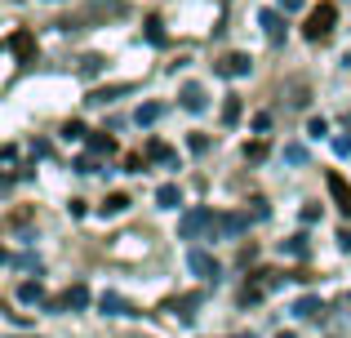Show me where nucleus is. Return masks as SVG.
Segmentation results:
<instances>
[{
  "label": "nucleus",
  "instance_id": "obj_2",
  "mask_svg": "<svg viewBox=\"0 0 351 338\" xmlns=\"http://www.w3.org/2000/svg\"><path fill=\"white\" fill-rule=\"evenodd\" d=\"M334 23H338V5L334 0H320V5L307 14V23H302V36H307L311 45H320V40L334 36Z\"/></svg>",
  "mask_w": 351,
  "mask_h": 338
},
{
  "label": "nucleus",
  "instance_id": "obj_9",
  "mask_svg": "<svg viewBox=\"0 0 351 338\" xmlns=\"http://www.w3.org/2000/svg\"><path fill=\"white\" fill-rule=\"evenodd\" d=\"M178 103H182V112H205L209 98H205V89H200V85H182L178 89Z\"/></svg>",
  "mask_w": 351,
  "mask_h": 338
},
{
  "label": "nucleus",
  "instance_id": "obj_32",
  "mask_svg": "<svg viewBox=\"0 0 351 338\" xmlns=\"http://www.w3.org/2000/svg\"><path fill=\"white\" fill-rule=\"evenodd\" d=\"M285 160H289V165H302V160H307V152L293 143V147H285Z\"/></svg>",
  "mask_w": 351,
  "mask_h": 338
},
{
  "label": "nucleus",
  "instance_id": "obj_13",
  "mask_svg": "<svg viewBox=\"0 0 351 338\" xmlns=\"http://www.w3.org/2000/svg\"><path fill=\"white\" fill-rule=\"evenodd\" d=\"M98 307H103V316H134V307H129L120 294H103V298H98Z\"/></svg>",
  "mask_w": 351,
  "mask_h": 338
},
{
  "label": "nucleus",
  "instance_id": "obj_36",
  "mask_svg": "<svg viewBox=\"0 0 351 338\" xmlns=\"http://www.w3.org/2000/svg\"><path fill=\"white\" fill-rule=\"evenodd\" d=\"M280 9H285V14H293V9H302V0H280Z\"/></svg>",
  "mask_w": 351,
  "mask_h": 338
},
{
  "label": "nucleus",
  "instance_id": "obj_8",
  "mask_svg": "<svg viewBox=\"0 0 351 338\" xmlns=\"http://www.w3.org/2000/svg\"><path fill=\"white\" fill-rule=\"evenodd\" d=\"M214 71H218V76H227V80H240V76L254 71V58H249V53H227L223 62H214Z\"/></svg>",
  "mask_w": 351,
  "mask_h": 338
},
{
  "label": "nucleus",
  "instance_id": "obj_31",
  "mask_svg": "<svg viewBox=\"0 0 351 338\" xmlns=\"http://www.w3.org/2000/svg\"><path fill=\"white\" fill-rule=\"evenodd\" d=\"M125 169H129V173H143V169H147V156H138V152H129V156H125Z\"/></svg>",
  "mask_w": 351,
  "mask_h": 338
},
{
  "label": "nucleus",
  "instance_id": "obj_1",
  "mask_svg": "<svg viewBox=\"0 0 351 338\" xmlns=\"http://www.w3.org/2000/svg\"><path fill=\"white\" fill-rule=\"evenodd\" d=\"M125 14V0H85L76 14L62 18V32H80V27H94V23H107V18H120Z\"/></svg>",
  "mask_w": 351,
  "mask_h": 338
},
{
  "label": "nucleus",
  "instance_id": "obj_16",
  "mask_svg": "<svg viewBox=\"0 0 351 338\" xmlns=\"http://www.w3.org/2000/svg\"><path fill=\"white\" fill-rule=\"evenodd\" d=\"M245 227H249V214H223L218 218V232L223 236H240Z\"/></svg>",
  "mask_w": 351,
  "mask_h": 338
},
{
  "label": "nucleus",
  "instance_id": "obj_6",
  "mask_svg": "<svg viewBox=\"0 0 351 338\" xmlns=\"http://www.w3.org/2000/svg\"><path fill=\"white\" fill-rule=\"evenodd\" d=\"M325 187H329V196H334L338 214H347V218H351V182H347L338 169H329V173H325Z\"/></svg>",
  "mask_w": 351,
  "mask_h": 338
},
{
  "label": "nucleus",
  "instance_id": "obj_37",
  "mask_svg": "<svg viewBox=\"0 0 351 338\" xmlns=\"http://www.w3.org/2000/svg\"><path fill=\"white\" fill-rule=\"evenodd\" d=\"M338 245H343V250L351 254V232H338Z\"/></svg>",
  "mask_w": 351,
  "mask_h": 338
},
{
  "label": "nucleus",
  "instance_id": "obj_23",
  "mask_svg": "<svg viewBox=\"0 0 351 338\" xmlns=\"http://www.w3.org/2000/svg\"><path fill=\"white\" fill-rule=\"evenodd\" d=\"M240 112H245V103H240V98L232 94V98H227V103H223V125H227V130H232V125L240 121Z\"/></svg>",
  "mask_w": 351,
  "mask_h": 338
},
{
  "label": "nucleus",
  "instance_id": "obj_24",
  "mask_svg": "<svg viewBox=\"0 0 351 338\" xmlns=\"http://www.w3.org/2000/svg\"><path fill=\"white\" fill-rule=\"evenodd\" d=\"M280 254H289V258H307V236H289V241L280 245Z\"/></svg>",
  "mask_w": 351,
  "mask_h": 338
},
{
  "label": "nucleus",
  "instance_id": "obj_26",
  "mask_svg": "<svg viewBox=\"0 0 351 338\" xmlns=\"http://www.w3.org/2000/svg\"><path fill=\"white\" fill-rule=\"evenodd\" d=\"M245 160H267V138H254V143H245Z\"/></svg>",
  "mask_w": 351,
  "mask_h": 338
},
{
  "label": "nucleus",
  "instance_id": "obj_18",
  "mask_svg": "<svg viewBox=\"0 0 351 338\" xmlns=\"http://www.w3.org/2000/svg\"><path fill=\"white\" fill-rule=\"evenodd\" d=\"M143 156H147V160H160V165H169V160H173V147H169V143H160V138H152Z\"/></svg>",
  "mask_w": 351,
  "mask_h": 338
},
{
  "label": "nucleus",
  "instance_id": "obj_25",
  "mask_svg": "<svg viewBox=\"0 0 351 338\" xmlns=\"http://www.w3.org/2000/svg\"><path fill=\"white\" fill-rule=\"evenodd\" d=\"M103 53H85V58H80V76H98V71H103Z\"/></svg>",
  "mask_w": 351,
  "mask_h": 338
},
{
  "label": "nucleus",
  "instance_id": "obj_27",
  "mask_svg": "<svg viewBox=\"0 0 351 338\" xmlns=\"http://www.w3.org/2000/svg\"><path fill=\"white\" fill-rule=\"evenodd\" d=\"M62 138H67V143H80V138H89V130L80 121H67V125H62Z\"/></svg>",
  "mask_w": 351,
  "mask_h": 338
},
{
  "label": "nucleus",
  "instance_id": "obj_12",
  "mask_svg": "<svg viewBox=\"0 0 351 338\" xmlns=\"http://www.w3.org/2000/svg\"><path fill=\"white\" fill-rule=\"evenodd\" d=\"M129 89H134V85H107V89H94V94H89L85 103H89V107H107V103H112V98L129 94Z\"/></svg>",
  "mask_w": 351,
  "mask_h": 338
},
{
  "label": "nucleus",
  "instance_id": "obj_10",
  "mask_svg": "<svg viewBox=\"0 0 351 338\" xmlns=\"http://www.w3.org/2000/svg\"><path fill=\"white\" fill-rule=\"evenodd\" d=\"M191 307H200V294H182V298H169V303H165V312H173L178 316V321H191Z\"/></svg>",
  "mask_w": 351,
  "mask_h": 338
},
{
  "label": "nucleus",
  "instance_id": "obj_7",
  "mask_svg": "<svg viewBox=\"0 0 351 338\" xmlns=\"http://www.w3.org/2000/svg\"><path fill=\"white\" fill-rule=\"evenodd\" d=\"M187 267L196 271L200 280H218V276H223V267H218V258H214L209 250H191V254H187Z\"/></svg>",
  "mask_w": 351,
  "mask_h": 338
},
{
  "label": "nucleus",
  "instance_id": "obj_19",
  "mask_svg": "<svg viewBox=\"0 0 351 338\" xmlns=\"http://www.w3.org/2000/svg\"><path fill=\"white\" fill-rule=\"evenodd\" d=\"M320 312H325V303H320L316 294H307V298L293 303V316H302V321H307V316H320Z\"/></svg>",
  "mask_w": 351,
  "mask_h": 338
},
{
  "label": "nucleus",
  "instance_id": "obj_29",
  "mask_svg": "<svg viewBox=\"0 0 351 338\" xmlns=\"http://www.w3.org/2000/svg\"><path fill=\"white\" fill-rule=\"evenodd\" d=\"M307 134H311V138H325V134H329V121H325V116H311V121H307Z\"/></svg>",
  "mask_w": 351,
  "mask_h": 338
},
{
  "label": "nucleus",
  "instance_id": "obj_17",
  "mask_svg": "<svg viewBox=\"0 0 351 338\" xmlns=\"http://www.w3.org/2000/svg\"><path fill=\"white\" fill-rule=\"evenodd\" d=\"M156 205H160V209H178V205H182V191H178V182H165V187L156 191Z\"/></svg>",
  "mask_w": 351,
  "mask_h": 338
},
{
  "label": "nucleus",
  "instance_id": "obj_20",
  "mask_svg": "<svg viewBox=\"0 0 351 338\" xmlns=\"http://www.w3.org/2000/svg\"><path fill=\"white\" fill-rule=\"evenodd\" d=\"M160 116H165V103H143V107L134 112V121H138V125H156Z\"/></svg>",
  "mask_w": 351,
  "mask_h": 338
},
{
  "label": "nucleus",
  "instance_id": "obj_33",
  "mask_svg": "<svg viewBox=\"0 0 351 338\" xmlns=\"http://www.w3.org/2000/svg\"><path fill=\"white\" fill-rule=\"evenodd\" d=\"M334 152H338V156H351V134H338V138H334Z\"/></svg>",
  "mask_w": 351,
  "mask_h": 338
},
{
  "label": "nucleus",
  "instance_id": "obj_11",
  "mask_svg": "<svg viewBox=\"0 0 351 338\" xmlns=\"http://www.w3.org/2000/svg\"><path fill=\"white\" fill-rule=\"evenodd\" d=\"M263 27H267V40H271V45L285 40V14H280V9H267V14H263Z\"/></svg>",
  "mask_w": 351,
  "mask_h": 338
},
{
  "label": "nucleus",
  "instance_id": "obj_28",
  "mask_svg": "<svg viewBox=\"0 0 351 338\" xmlns=\"http://www.w3.org/2000/svg\"><path fill=\"white\" fill-rule=\"evenodd\" d=\"M147 40H152V45H165V23H160V18H147Z\"/></svg>",
  "mask_w": 351,
  "mask_h": 338
},
{
  "label": "nucleus",
  "instance_id": "obj_3",
  "mask_svg": "<svg viewBox=\"0 0 351 338\" xmlns=\"http://www.w3.org/2000/svg\"><path fill=\"white\" fill-rule=\"evenodd\" d=\"M200 232H218L214 209H187V214L178 218V236H182V241H196Z\"/></svg>",
  "mask_w": 351,
  "mask_h": 338
},
{
  "label": "nucleus",
  "instance_id": "obj_14",
  "mask_svg": "<svg viewBox=\"0 0 351 338\" xmlns=\"http://www.w3.org/2000/svg\"><path fill=\"white\" fill-rule=\"evenodd\" d=\"M89 152H94V156H112V152H116V138H112V134H107V130H98V134H89Z\"/></svg>",
  "mask_w": 351,
  "mask_h": 338
},
{
  "label": "nucleus",
  "instance_id": "obj_22",
  "mask_svg": "<svg viewBox=\"0 0 351 338\" xmlns=\"http://www.w3.org/2000/svg\"><path fill=\"white\" fill-rule=\"evenodd\" d=\"M40 298H45L40 280H23V285H18V303H40Z\"/></svg>",
  "mask_w": 351,
  "mask_h": 338
},
{
  "label": "nucleus",
  "instance_id": "obj_21",
  "mask_svg": "<svg viewBox=\"0 0 351 338\" xmlns=\"http://www.w3.org/2000/svg\"><path fill=\"white\" fill-rule=\"evenodd\" d=\"M5 263L18 267V271H36V276H40V258H32V254H5Z\"/></svg>",
  "mask_w": 351,
  "mask_h": 338
},
{
  "label": "nucleus",
  "instance_id": "obj_34",
  "mask_svg": "<svg viewBox=\"0 0 351 338\" xmlns=\"http://www.w3.org/2000/svg\"><path fill=\"white\" fill-rule=\"evenodd\" d=\"M254 130H258V134H267V130H271V116L258 112V116H254Z\"/></svg>",
  "mask_w": 351,
  "mask_h": 338
},
{
  "label": "nucleus",
  "instance_id": "obj_15",
  "mask_svg": "<svg viewBox=\"0 0 351 338\" xmlns=\"http://www.w3.org/2000/svg\"><path fill=\"white\" fill-rule=\"evenodd\" d=\"M125 209H129V196H125V191H112V196L98 205V214H103V218H116V214H125Z\"/></svg>",
  "mask_w": 351,
  "mask_h": 338
},
{
  "label": "nucleus",
  "instance_id": "obj_5",
  "mask_svg": "<svg viewBox=\"0 0 351 338\" xmlns=\"http://www.w3.org/2000/svg\"><path fill=\"white\" fill-rule=\"evenodd\" d=\"M67 307H71V312H80V307H89V289L80 285V280H76V285H67V289H62L58 298H49V312H67Z\"/></svg>",
  "mask_w": 351,
  "mask_h": 338
},
{
  "label": "nucleus",
  "instance_id": "obj_38",
  "mask_svg": "<svg viewBox=\"0 0 351 338\" xmlns=\"http://www.w3.org/2000/svg\"><path fill=\"white\" fill-rule=\"evenodd\" d=\"M276 338H293V334H276Z\"/></svg>",
  "mask_w": 351,
  "mask_h": 338
},
{
  "label": "nucleus",
  "instance_id": "obj_30",
  "mask_svg": "<svg viewBox=\"0 0 351 338\" xmlns=\"http://www.w3.org/2000/svg\"><path fill=\"white\" fill-rule=\"evenodd\" d=\"M187 147L196 152V156H205V152H209V134H191V138H187Z\"/></svg>",
  "mask_w": 351,
  "mask_h": 338
},
{
  "label": "nucleus",
  "instance_id": "obj_35",
  "mask_svg": "<svg viewBox=\"0 0 351 338\" xmlns=\"http://www.w3.org/2000/svg\"><path fill=\"white\" fill-rule=\"evenodd\" d=\"M76 173H98V165H94V160L85 156V160H76Z\"/></svg>",
  "mask_w": 351,
  "mask_h": 338
},
{
  "label": "nucleus",
  "instance_id": "obj_4",
  "mask_svg": "<svg viewBox=\"0 0 351 338\" xmlns=\"http://www.w3.org/2000/svg\"><path fill=\"white\" fill-rule=\"evenodd\" d=\"M5 49L14 53L18 62H36V36L27 32V27H18V32H9V36H5Z\"/></svg>",
  "mask_w": 351,
  "mask_h": 338
}]
</instances>
